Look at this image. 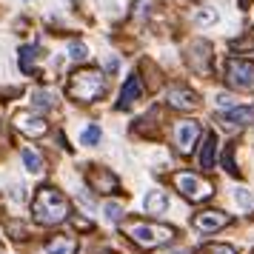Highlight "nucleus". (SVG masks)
<instances>
[{
    "instance_id": "obj_1",
    "label": "nucleus",
    "mask_w": 254,
    "mask_h": 254,
    "mask_svg": "<svg viewBox=\"0 0 254 254\" xmlns=\"http://www.w3.org/2000/svg\"><path fill=\"white\" fill-rule=\"evenodd\" d=\"M69 200L63 191H58L55 186H40L32 197V217L40 226H60L63 220L69 217Z\"/></svg>"
},
{
    "instance_id": "obj_2",
    "label": "nucleus",
    "mask_w": 254,
    "mask_h": 254,
    "mask_svg": "<svg viewBox=\"0 0 254 254\" xmlns=\"http://www.w3.org/2000/svg\"><path fill=\"white\" fill-rule=\"evenodd\" d=\"M120 231L126 234L128 240L140 246V249H160V246H169L174 240V229L172 226H160V223H149V220H140V217H131V220H123L120 223Z\"/></svg>"
},
{
    "instance_id": "obj_3",
    "label": "nucleus",
    "mask_w": 254,
    "mask_h": 254,
    "mask_svg": "<svg viewBox=\"0 0 254 254\" xmlns=\"http://www.w3.org/2000/svg\"><path fill=\"white\" fill-rule=\"evenodd\" d=\"M66 92L74 103H94L106 94V74L100 69H77L69 77Z\"/></svg>"
},
{
    "instance_id": "obj_4",
    "label": "nucleus",
    "mask_w": 254,
    "mask_h": 254,
    "mask_svg": "<svg viewBox=\"0 0 254 254\" xmlns=\"http://www.w3.org/2000/svg\"><path fill=\"white\" fill-rule=\"evenodd\" d=\"M172 183L191 203H203V200H208V197L214 194V186L208 183V180H203L200 174H191V172H174Z\"/></svg>"
},
{
    "instance_id": "obj_5",
    "label": "nucleus",
    "mask_w": 254,
    "mask_h": 254,
    "mask_svg": "<svg viewBox=\"0 0 254 254\" xmlns=\"http://www.w3.org/2000/svg\"><path fill=\"white\" fill-rule=\"evenodd\" d=\"M226 83L237 92H254V63L237 58L226 60Z\"/></svg>"
},
{
    "instance_id": "obj_6",
    "label": "nucleus",
    "mask_w": 254,
    "mask_h": 254,
    "mask_svg": "<svg viewBox=\"0 0 254 254\" xmlns=\"http://www.w3.org/2000/svg\"><path fill=\"white\" fill-rule=\"evenodd\" d=\"M186 60H189V66H191L194 74L208 77V74H211V63H214V46H211L208 40H191Z\"/></svg>"
},
{
    "instance_id": "obj_7",
    "label": "nucleus",
    "mask_w": 254,
    "mask_h": 254,
    "mask_svg": "<svg viewBox=\"0 0 254 254\" xmlns=\"http://www.w3.org/2000/svg\"><path fill=\"white\" fill-rule=\"evenodd\" d=\"M12 123H14V128H17L20 134H26V137H43V134H49L46 117L35 115V112H26V109L14 112V115H12Z\"/></svg>"
},
{
    "instance_id": "obj_8",
    "label": "nucleus",
    "mask_w": 254,
    "mask_h": 254,
    "mask_svg": "<svg viewBox=\"0 0 254 254\" xmlns=\"http://www.w3.org/2000/svg\"><path fill=\"white\" fill-rule=\"evenodd\" d=\"M86 183L92 186V191H97V194H117V191H120L117 174L103 169V166H92V169L86 172Z\"/></svg>"
},
{
    "instance_id": "obj_9",
    "label": "nucleus",
    "mask_w": 254,
    "mask_h": 254,
    "mask_svg": "<svg viewBox=\"0 0 254 254\" xmlns=\"http://www.w3.org/2000/svg\"><path fill=\"white\" fill-rule=\"evenodd\" d=\"M197 137H200V123L197 120H177L174 123V146L180 154H191Z\"/></svg>"
},
{
    "instance_id": "obj_10",
    "label": "nucleus",
    "mask_w": 254,
    "mask_h": 254,
    "mask_svg": "<svg viewBox=\"0 0 254 254\" xmlns=\"http://www.w3.org/2000/svg\"><path fill=\"white\" fill-rule=\"evenodd\" d=\"M231 223V217L226 211H214V208H206V211H197L194 217H191V226L197 231H203V234H214V231L226 229Z\"/></svg>"
},
{
    "instance_id": "obj_11",
    "label": "nucleus",
    "mask_w": 254,
    "mask_h": 254,
    "mask_svg": "<svg viewBox=\"0 0 254 254\" xmlns=\"http://www.w3.org/2000/svg\"><path fill=\"white\" fill-rule=\"evenodd\" d=\"M166 103L177 112H191V109L200 106V94L191 92L189 86H169L166 89Z\"/></svg>"
},
{
    "instance_id": "obj_12",
    "label": "nucleus",
    "mask_w": 254,
    "mask_h": 254,
    "mask_svg": "<svg viewBox=\"0 0 254 254\" xmlns=\"http://www.w3.org/2000/svg\"><path fill=\"white\" fill-rule=\"evenodd\" d=\"M220 126L223 128H243V126H252L254 123V103L252 106H237V109H231V112H220L217 115Z\"/></svg>"
},
{
    "instance_id": "obj_13",
    "label": "nucleus",
    "mask_w": 254,
    "mask_h": 254,
    "mask_svg": "<svg viewBox=\"0 0 254 254\" xmlns=\"http://www.w3.org/2000/svg\"><path fill=\"white\" fill-rule=\"evenodd\" d=\"M140 94H143L140 77H137V74H131V77L123 83V89H120V100H117V109H128V106H134V100H140Z\"/></svg>"
},
{
    "instance_id": "obj_14",
    "label": "nucleus",
    "mask_w": 254,
    "mask_h": 254,
    "mask_svg": "<svg viewBox=\"0 0 254 254\" xmlns=\"http://www.w3.org/2000/svg\"><path fill=\"white\" fill-rule=\"evenodd\" d=\"M46 254H77V240L69 234H52L46 240Z\"/></svg>"
},
{
    "instance_id": "obj_15",
    "label": "nucleus",
    "mask_w": 254,
    "mask_h": 254,
    "mask_svg": "<svg viewBox=\"0 0 254 254\" xmlns=\"http://www.w3.org/2000/svg\"><path fill=\"white\" fill-rule=\"evenodd\" d=\"M143 208H146V214H163L169 208V191L151 189L149 194H146V200H143Z\"/></svg>"
},
{
    "instance_id": "obj_16",
    "label": "nucleus",
    "mask_w": 254,
    "mask_h": 254,
    "mask_svg": "<svg viewBox=\"0 0 254 254\" xmlns=\"http://www.w3.org/2000/svg\"><path fill=\"white\" fill-rule=\"evenodd\" d=\"M214 154H217V134L208 131L206 137H203V149H200V166L211 169L214 166Z\"/></svg>"
},
{
    "instance_id": "obj_17",
    "label": "nucleus",
    "mask_w": 254,
    "mask_h": 254,
    "mask_svg": "<svg viewBox=\"0 0 254 254\" xmlns=\"http://www.w3.org/2000/svg\"><path fill=\"white\" fill-rule=\"evenodd\" d=\"M23 163H26V169L32 174H43L46 172V160H43V154L35 149V146H26L23 149Z\"/></svg>"
},
{
    "instance_id": "obj_18",
    "label": "nucleus",
    "mask_w": 254,
    "mask_h": 254,
    "mask_svg": "<svg viewBox=\"0 0 254 254\" xmlns=\"http://www.w3.org/2000/svg\"><path fill=\"white\" fill-rule=\"evenodd\" d=\"M32 106H37V109H55L58 106V94L37 89V92H32Z\"/></svg>"
},
{
    "instance_id": "obj_19",
    "label": "nucleus",
    "mask_w": 254,
    "mask_h": 254,
    "mask_svg": "<svg viewBox=\"0 0 254 254\" xmlns=\"http://www.w3.org/2000/svg\"><path fill=\"white\" fill-rule=\"evenodd\" d=\"M35 63H37L35 49H32V46H23V49H20V71H23V74H32Z\"/></svg>"
},
{
    "instance_id": "obj_20",
    "label": "nucleus",
    "mask_w": 254,
    "mask_h": 254,
    "mask_svg": "<svg viewBox=\"0 0 254 254\" xmlns=\"http://www.w3.org/2000/svg\"><path fill=\"white\" fill-rule=\"evenodd\" d=\"M69 58L74 60V63H83V60H89V49H86V43H77V40H71V43H69Z\"/></svg>"
},
{
    "instance_id": "obj_21",
    "label": "nucleus",
    "mask_w": 254,
    "mask_h": 254,
    "mask_svg": "<svg viewBox=\"0 0 254 254\" xmlns=\"http://www.w3.org/2000/svg\"><path fill=\"white\" fill-rule=\"evenodd\" d=\"M231 49L254 58V35H246V37H240V40H231Z\"/></svg>"
},
{
    "instance_id": "obj_22",
    "label": "nucleus",
    "mask_w": 254,
    "mask_h": 254,
    "mask_svg": "<svg viewBox=\"0 0 254 254\" xmlns=\"http://www.w3.org/2000/svg\"><path fill=\"white\" fill-rule=\"evenodd\" d=\"M151 9H157V0H134V6H131V17H143V14H149Z\"/></svg>"
},
{
    "instance_id": "obj_23",
    "label": "nucleus",
    "mask_w": 254,
    "mask_h": 254,
    "mask_svg": "<svg viewBox=\"0 0 254 254\" xmlns=\"http://www.w3.org/2000/svg\"><path fill=\"white\" fill-rule=\"evenodd\" d=\"M197 254H237V252H234V246H226V243H208Z\"/></svg>"
},
{
    "instance_id": "obj_24",
    "label": "nucleus",
    "mask_w": 254,
    "mask_h": 254,
    "mask_svg": "<svg viewBox=\"0 0 254 254\" xmlns=\"http://www.w3.org/2000/svg\"><path fill=\"white\" fill-rule=\"evenodd\" d=\"M234 149H237V143H229L226 151H223V169L229 174H237V166H234Z\"/></svg>"
},
{
    "instance_id": "obj_25",
    "label": "nucleus",
    "mask_w": 254,
    "mask_h": 254,
    "mask_svg": "<svg viewBox=\"0 0 254 254\" xmlns=\"http://www.w3.org/2000/svg\"><path fill=\"white\" fill-rule=\"evenodd\" d=\"M103 214H106V220L117 223V220H120V214H123V206H120V203H106V206H103Z\"/></svg>"
},
{
    "instance_id": "obj_26",
    "label": "nucleus",
    "mask_w": 254,
    "mask_h": 254,
    "mask_svg": "<svg viewBox=\"0 0 254 254\" xmlns=\"http://www.w3.org/2000/svg\"><path fill=\"white\" fill-rule=\"evenodd\" d=\"M214 20H217V12H214V9H203V12H197V17H194V23H197V26L214 23Z\"/></svg>"
},
{
    "instance_id": "obj_27",
    "label": "nucleus",
    "mask_w": 254,
    "mask_h": 254,
    "mask_svg": "<svg viewBox=\"0 0 254 254\" xmlns=\"http://www.w3.org/2000/svg\"><path fill=\"white\" fill-rule=\"evenodd\" d=\"M83 143H86V146H94V143H97V140H100V126H89L86 128V131H83Z\"/></svg>"
},
{
    "instance_id": "obj_28",
    "label": "nucleus",
    "mask_w": 254,
    "mask_h": 254,
    "mask_svg": "<svg viewBox=\"0 0 254 254\" xmlns=\"http://www.w3.org/2000/svg\"><path fill=\"white\" fill-rule=\"evenodd\" d=\"M9 231L14 234V240H26V237H29V229H26L23 223H17V220L9 223Z\"/></svg>"
},
{
    "instance_id": "obj_29",
    "label": "nucleus",
    "mask_w": 254,
    "mask_h": 254,
    "mask_svg": "<svg viewBox=\"0 0 254 254\" xmlns=\"http://www.w3.org/2000/svg\"><path fill=\"white\" fill-rule=\"evenodd\" d=\"M234 200H237V203H240L243 208H252V203H254V197L249 194L246 189H237V191H234Z\"/></svg>"
},
{
    "instance_id": "obj_30",
    "label": "nucleus",
    "mask_w": 254,
    "mask_h": 254,
    "mask_svg": "<svg viewBox=\"0 0 254 254\" xmlns=\"http://www.w3.org/2000/svg\"><path fill=\"white\" fill-rule=\"evenodd\" d=\"M217 106L226 109V112H231V109H237V100H234L231 94H217Z\"/></svg>"
},
{
    "instance_id": "obj_31",
    "label": "nucleus",
    "mask_w": 254,
    "mask_h": 254,
    "mask_svg": "<svg viewBox=\"0 0 254 254\" xmlns=\"http://www.w3.org/2000/svg\"><path fill=\"white\" fill-rule=\"evenodd\" d=\"M71 226L77 231H92L94 226H92V220H83V217H71Z\"/></svg>"
},
{
    "instance_id": "obj_32",
    "label": "nucleus",
    "mask_w": 254,
    "mask_h": 254,
    "mask_svg": "<svg viewBox=\"0 0 254 254\" xmlns=\"http://www.w3.org/2000/svg\"><path fill=\"white\" fill-rule=\"evenodd\" d=\"M246 3H249V0H240V6H246Z\"/></svg>"
}]
</instances>
